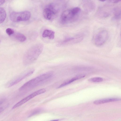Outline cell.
<instances>
[{"mask_svg": "<svg viewBox=\"0 0 121 121\" xmlns=\"http://www.w3.org/2000/svg\"><path fill=\"white\" fill-rule=\"evenodd\" d=\"M53 74V72L52 71L42 74L26 83L20 88L19 90L25 91L35 88L51 78Z\"/></svg>", "mask_w": 121, "mask_h": 121, "instance_id": "1", "label": "cell"}, {"mask_svg": "<svg viewBox=\"0 0 121 121\" xmlns=\"http://www.w3.org/2000/svg\"><path fill=\"white\" fill-rule=\"evenodd\" d=\"M43 48V45L41 43L36 44L31 47L24 56L23 62L24 64L29 65L35 61L41 53Z\"/></svg>", "mask_w": 121, "mask_h": 121, "instance_id": "2", "label": "cell"}, {"mask_svg": "<svg viewBox=\"0 0 121 121\" xmlns=\"http://www.w3.org/2000/svg\"><path fill=\"white\" fill-rule=\"evenodd\" d=\"M81 9L76 7L64 11L60 17V20L63 23L66 24L74 22L77 20L79 17Z\"/></svg>", "mask_w": 121, "mask_h": 121, "instance_id": "3", "label": "cell"}, {"mask_svg": "<svg viewBox=\"0 0 121 121\" xmlns=\"http://www.w3.org/2000/svg\"><path fill=\"white\" fill-rule=\"evenodd\" d=\"M60 8L56 3H52L47 5L44 9L43 15L44 18L48 20L53 19L58 13Z\"/></svg>", "mask_w": 121, "mask_h": 121, "instance_id": "4", "label": "cell"}, {"mask_svg": "<svg viewBox=\"0 0 121 121\" xmlns=\"http://www.w3.org/2000/svg\"><path fill=\"white\" fill-rule=\"evenodd\" d=\"M108 37V33L106 30H101L98 32L94 37L93 39L94 43L97 46H101L106 43Z\"/></svg>", "mask_w": 121, "mask_h": 121, "instance_id": "5", "label": "cell"}, {"mask_svg": "<svg viewBox=\"0 0 121 121\" xmlns=\"http://www.w3.org/2000/svg\"><path fill=\"white\" fill-rule=\"evenodd\" d=\"M31 17L30 13L28 11L20 12H13L10 16V20L14 22L26 21L29 20Z\"/></svg>", "mask_w": 121, "mask_h": 121, "instance_id": "6", "label": "cell"}, {"mask_svg": "<svg viewBox=\"0 0 121 121\" xmlns=\"http://www.w3.org/2000/svg\"><path fill=\"white\" fill-rule=\"evenodd\" d=\"M46 91V90L44 88L38 90L32 93L28 96L23 98L19 101L13 107V109H14L23 104L31 99L35 97L40 94L43 93Z\"/></svg>", "mask_w": 121, "mask_h": 121, "instance_id": "7", "label": "cell"}, {"mask_svg": "<svg viewBox=\"0 0 121 121\" xmlns=\"http://www.w3.org/2000/svg\"><path fill=\"white\" fill-rule=\"evenodd\" d=\"M34 70H31L17 78H14L7 84L6 85V87L9 88L17 84L24 79L31 75L34 73Z\"/></svg>", "mask_w": 121, "mask_h": 121, "instance_id": "8", "label": "cell"}, {"mask_svg": "<svg viewBox=\"0 0 121 121\" xmlns=\"http://www.w3.org/2000/svg\"><path fill=\"white\" fill-rule=\"evenodd\" d=\"M84 36L82 35H80L74 37L68 38L63 41L62 44L67 45L77 43L81 42Z\"/></svg>", "mask_w": 121, "mask_h": 121, "instance_id": "9", "label": "cell"}, {"mask_svg": "<svg viewBox=\"0 0 121 121\" xmlns=\"http://www.w3.org/2000/svg\"><path fill=\"white\" fill-rule=\"evenodd\" d=\"M83 7L85 10L88 12L93 11L95 9V5L94 2L91 0H84L83 3Z\"/></svg>", "mask_w": 121, "mask_h": 121, "instance_id": "10", "label": "cell"}, {"mask_svg": "<svg viewBox=\"0 0 121 121\" xmlns=\"http://www.w3.org/2000/svg\"><path fill=\"white\" fill-rule=\"evenodd\" d=\"M111 11L108 7H106L100 8L97 12L98 16L101 17H106L109 15Z\"/></svg>", "mask_w": 121, "mask_h": 121, "instance_id": "11", "label": "cell"}, {"mask_svg": "<svg viewBox=\"0 0 121 121\" xmlns=\"http://www.w3.org/2000/svg\"><path fill=\"white\" fill-rule=\"evenodd\" d=\"M120 100V99L118 98H105L95 100L93 102V103L95 104H99L110 102L119 101Z\"/></svg>", "mask_w": 121, "mask_h": 121, "instance_id": "12", "label": "cell"}, {"mask_svg": "<svg viewBox=\"0 0 121 121\" xmlns=\"http://www.w3.org/2000/svg\"><path fill=\"white\" fill-rule=\"evenodd\" d=\"M85 75H78L76 77L70 79H69L66 81L64 82L63 83L61 84L59 86L57 87L58 88H62L64 86L70 84L75 81L82 78L85 77Z\"/></svg>", "mask_w": 121, "mask_h": 121, "instance_id": "13", "label": "cell"}, {"mask_svg": "<svg viewBox=\"0 0 121 121\" xmlns=\"http://www.w3.org/2000/svg\"><path fill=\"white\" fill-rule=\"evenodd\" d=\"M42 36L44 38L48 37L50 39H53L54 38L55 32L51 30L46 29L43 32Z\"/></svg>", "mask_w": 121, "mask_h": 121, "instance_id": "14", "label": "cell"}, {"mask_svg": "<svg viewBox=\"0 0 121 121\" xmlns=\"http://www.w3.org/2000/svg\"><path fill=\"white\" fill-rule=\"evenodd\" d=\"M113 12L114 16L112 19L113 20H119L120 19L121 16V9L118 8H116L113 9Z\"/></svg>", "mask_w": 121, "mask_h": 121, "instance_id": "15", "label": "cell"}, {"mask_svg": "<svg viewBox=\"0 0 121 121\" xmlns=\"http://www.w3.org/2000/svg\"><path fill=\"white\" fill-rule=\"evenodd\" d=\"M14 36L17 40L20 42H23L26 39V37L22 34L19 32L16 33Z\"/></svg>", "mask_w": 121, "mask_h": 121, "instance_id": "16", "label": "cell"}, {"mask_svg": "<svg viewBox=\"0 0 121 121\" xmlns=\"http://www.w3.org/2000/svg\"><path fill=\"white\" fill-rule=\"evenodd\" d=\"M6 13L5 9L2 8H0V24L2 23L5 20Z\"/></svg>", "mask_w": 121, "mask_h": 121, "instance_id": "17", "label": "cell"}, {"mask_svg": "<svg viewBox=\"0 0 121 121\" xmlns=\"http://www.w3.org/2000/svg\"><path fill=\"white\" fill-rule=\"evenodd\" d=\"M90 82H99L103 81V79L99 77H95L90 78L88 79Z\"/></svg>", "mask_w": 121, "mask_h": 121, "instance_id": "18", "label": "cell"}, {"mask_svg": "<svg viewBox=\"0 0 121 121\" xmlns=\"http://www.w3.org/2000/svg\"><path fill=\"white\" fill-rule=\"evenodd\" d=\"M6 32L7 34L9 36L13 35L14 33V31L13 30L10 28L7 29L6 30Z\"/></svg>", "mask_w": 121, "mask_h": 121, "instance_id": "19", "label": "cell"}, {"mask_svg": "<svg viewBox=\"0 0 121 121\" xmlns=\"http://www.w3.org/2000/svg\"><path fill=\"white\" fill-rule=\"evenodd\" d=\"M121 0H109V1L110 2L114 3H117L119 2Z\"/></svg>", "mask_w": 121, "mask_h": 121, "instance_id": "20", "label": "cell"}, {"mask_svg": "<svg viewBox=\"0 0 121 121\" xmlns=\"http://www.w3.org/2000/svg\"><path fill=\"white\" fill-rule=\"evenodd\" d=\"M5 108V107H0V113L3 111Z\"/></svg>", "mask_w": 121, "mask_h": 121, "instance_id": "21", "label": "cell"}, {"mask_svg": "<svg viewBox=\"0 0 121 121\" xmlns=\"http://www.w3.org/2000/svg\"><path fill=\"white\" fill-rule=\"evenodd\" d=\"M4 0H0V5L2 4L5 2Z\"/></svg>", "mask_w": 121, "mask_h": 121, "instance_id": "22", "label": "cell"}, {"mask_svg": "<svg viewBox=\"0 0 121 121\" xmlns=\"http://www.w3.org/2000/svg\"><path fill=\"white\" fill-rule=\"evenodd\" d=\"M59 120H52V121H58Z\"/></svg>", "mask_w": 121, "mask_h": 121, "instance_id": "23", "label": "cell"}, {"mask_svg": "<svg viewBox=\"0 0 121 121\" xmlns=\"http://www.w3.org/2000/svg\"><path fill=\"white\" fill-rule=\"evenodd\" d=\"M3 103V102L2 101H0V105L2 103Z\"/></svg>", "mask_w": 121, "mask_h": 121, "instance_id": "24", "label": "cell"}]
</instances>
